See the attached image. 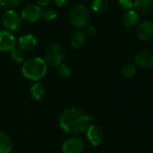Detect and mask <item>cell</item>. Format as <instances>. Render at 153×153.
Listing matches in <instances>:
<instances>
[{"mask_svg":"<svg viewBox=\"0 0 153 153\" xmlns=\"http://www.w3.org/2000/svg\"><path fill=\"white\" fill-rule=\"evenodd\" d=\"M13 150V142L10 136L0 131V153H10Z\"/></svg>","mask_w":153,"mask_h":153,"instance_id":"obj_16","label":"cell"},{"mask_svg":"<svg viewBox=\"0 0 153 153\" xmlns=\"http://www.w3.org/2000/svg\"><path fill=\"white\" fill-rule=\"evenodd\" d=\"M21 17L26 22L34 23L42 18V10L38 4H28L22 10Z\"/></svg>","mask_w":153,"mask_h":153,"instance_id":"obj_6","label":"cell"},{"mask_svg":"<svg viewBox=\"0 0 153 153\" xmlns=\"http://www.w3.org/2000/svg\"><path fill=\"white\" fill-rule=\"evenodd\" d=\"M17 44H18V47L21 50L30 51V50H32L36 47L37 39L31 34H27V35L21 37L18 39Z\"/></svg>","mask_w":153,"mask_h":153,"instance_id":"obj_14","label":"cell"},{"mask_svg":"<svg viewBox=\"0 0 153 153\" xmlns=\"http://www.w3.org/2000/svg\"><path fill=\"white\" fill-rule=\"evenodd\" d=\"M109 6L108 0H93L91 4L92 10L97 13H105Z\"/></svg>","mask_w":153,"mask_h":153,"instance_id":"obj_18","label":"cell"},{"mask_svg":"<svg viewBox=\"0 0 153 153\" xmlns=\"http://www.w3.org/2000/svg\"><path fill=\"white\" fill-rule=\"evenodd\" d=\"M136 34L142 40H151L153 39V22L150 20L143 21L136 27Z\"/></svg>","mask_w":153,"mask_h":153,"instance_id":"obj_9","label":"cell"},{"mask_svg":"<svg viewBox=\"0 0 153 153\" xmlns=\"http://www.w3.org/2000/svg\"><path fill=\"white\" fill-rule=\"evenodd\" d=\"M87 40L86 33L82 30H76L74 32L70 39V43L73 48H82Z\"/></svg>","mask_w":153,"mask_h":153,"instance_id":"obj_15","label":"cell"},{"mask_svg":"<svg viewBox=\"0 0 153 153\" xmlns=\"http://www.w3.org/2000/svg\"><path fill=\"white\" fill-rule=\"evenodd\" d=\"M87 138L91 144L94 147L99 146L103 142V133L100 127L94 125H91L86 131Z\"/></svg>","mask_w":153,"mask_h":153,"instance_id":"obj_10","label":"cell"},{"mask_svg":"<svg viewBox=\"0 0 153 153\" xmlns=\"http://www.w3.org/2000/svg\"><path fill=\"white\" fill-rule=\"evenodd\" d=\"M63 153H82L84 150V143L78 136L66 139L62 144Z\"/></svg>","mask_w":153,"mask_h":153,"instance_id":"obj_7","label":"cell"},{"mask_svg":"<svg viewBox=\"0 0 153 153\" xmlns=\"http://www.w3.org/2000/svg\"><path fill=\"white\" fill-rule=\"evenodd\" d=\"M68 20L70 23L78 29L86 28L90 24L91 13L89 9L81 4L74 5L68 13Z\"/></svg>","mask_w":153,"mask_h":153,"instance_id":"obj_3","label":"cell"},{"mask_svg":"<svg viewBox=\"0 0 153 153\" xmlns=\"http://www.w3.org/2000/svg\"><path fill=\"white\" fill-rule=\"evenodd\" d=\"M134 10L138 14H150L153 11V0H135L134 2Z\"/></svg>","mask_w":153,"mask_h":153,"instance_id":"obj_13","label":"cell"},{"mask_svg":"<svg viewBox=\"0 0 153 153\" xmlns=\"http://www.w3.org/2000/svg\"><path fill=\"white\" fill-rule=\"evenodd\" d=\"M39 6H48L50 4L52 0H36Z\"/></svg>","mask_w":153,"mask_h":153,"instance_id":"obj_26","label":"cell"},{"mask_svg":"<svg viewBox=\"0 0 153 153\" xmlns=\"http://www.w3.org/2000/svg\"><path fill=\"white\" fill-rule=\"evenodd\" d=\"M64 58L65 51L62 46L58 44H52L47 48L44 55V60L48 65L57 67L63 63Z\"/></svg>","mask_w":153,"mask_h":153,"instance_id":"obj_4","label":"cell"},{"mask_svg":"<svg viewBox=\"0 0 153 153\" xmlns=\"http://www.w3.org/2000/svg\"><path fill=\"white\" fill-rule=\"evenodd\" d=\"M22 0H0V6L7 7V8H13L20 4Z\"/></svg>","mask_w":153,"mask_h":153,"instance_id":"obj_23","label":"cell"},{"mask_svg":"<svg viewBox=\"0 0 153 153\" xmlns=\"http://www.w3.org/2000/svg\"><path fill=\"white\" fill-rule=\"evenodd\" d=\"M92 118L79 107L65 109L59 117L60 128L67 134L77 135L87 131Z\"/></svg>","mask_w":153,"mask_h":153,"instance_id":"obj_1","label":"cell"},{"mask_svg":"<svg viewBox=\"0 0 153 153\" xmlns=\"http://www.w3.org/2000/svg\"><path fill=\"white\" fill-rule=\"evenodd\" d=\"M56 17H57V13L52 8H47L42 11V18L46 21L51 22L54 21Z\"/></svg>","mask_w":153,"mask_h":153,"instance_id":"obj_22","label":"cell"},{"mask_svg":"<svg viewBox=\"0 0 153 153\" xmlns=\"http://www.w3.org/2000/svg\"><path fill=\"white\" fill-rule=\"evenodd\" d=\"M118 5L122 10L130 11L132 8H134V2L132 0H119Z\"/></svg>","mask_w":153,"mask_h":153,"instance_id":"obj_24","label":"cell"},{"mask_svg":"<svg viewBox=\"0 0 153 153\" xmlns=\"http://www.w3.org/2000/svg\"><path fill=\"white\" fill-rule=\"evenodd\" d=\"M57 74L63 79H67L72 75V69L69 65L62 63L57 66Z\"/></svg>","mask_w":153,"mask_h":153,"instance_id":"obj_20","label":"cell"},{"mask_svg":"<svg viewBox=\"0 0 153 153\" xmlns=\"http://www.w3.org/2000/svg\"><path fill=\"white\" fill-rule=\"evenodd\" d=\"M122 23L126 29H134L140 23V14H138L134 10L127 11L122 17Z\"/></svg>","mask_w":153,"mask_h":153,"instance_id":"obj_11","label":"cell"},{"mask_svg":"<svg viewBox=\"0 0 153 153\" xmlns=\"http://www.w3.org/2000/svg\"><path fill=\"white\" fill-rule=\"evenodd\" d=\"M48 65L41 57H31L23 62L22 73L23 76L33 82H39L47 74Z\"/></svg>","mask_w":153,"mask_h":153,"instance_id":"obj_2","label":"cell"},{"mask_svg":"<svg viewBox=\"0 0 153 153\" xmlns=\"http://www.w3.org/2000/svg\"><path fill=\"white\" fill-rule=\"evenodd\" d=\"M136 72H137V69H136V66L134 64H127L122 69L123 76L126 77V78H128V79L134 77L135 75Z\"/></svg>","mask_w":153,"mask_h":153,"instance_id":"obj_19","label":"cell"},{"mask_svg":"<svg viewBox=\"0 0 153 153\" xmlns=\"http://www.w3.org/2000/svg\"><path fill=\"white\" fill-rule=\"evenodd\" d=\"M16 46V39L9 30H0V52L11 51Z\"/></svg>","mask_w":153,"mask_h":153,"instance_id":"obj_8","label":"cell"},{"mask_svg":"<svg viewBox=\"0 0 153 153\" xmlns=\"http://www.w3.org/2000/svg\"><path fill=\"white\" fill-rule=\"evenodd\" d=\"M135 63L142 68H151L153 66V52L144 50L139 52L135 56Z\"/></svg>","mask_w":153,"mask_h":153,"instance_id":"obj_12","label":"cell"},{"mask_svg":"<svg viewBox=\"0 0 153 153\" xmlns=\"http://www.w3.org/2000/svg\"><path fill=\"white\" fill-rule=\"evenodd\" d=\"M69 0H54L55 2V4L57 5L58 7H62L64 5H65L67 3H68Z\"/></svg>","mask_w":153,"mask_h":153,"instance_id":"obj_27","label":"cell"},{"mask_svg":"<svg viewBox=\"0 0 153 153\" xmlns=\"http://www.w3.org/2000/svg\"><path fill=\"white\" fill-rule=\"evenodd\" d=\"M96 32H97V30H96V28L93 25H90L89 24L86 27V33H87V35H89V36H94L96 34Z\"/></svg>","mask_w":153,"mask_h":153,"instance_id":"obj_25","label":"cell"},{"mask_svg":"<svg viewBox=\"0 0 153 153\" xmlns=\"http://www.w3.org/2000/svg\"><path fill=\"white\" fill-rule=\"evenodd\" d=\"M2 23L9 31H16L22 24V17L15 11L9 9L4 12L2 16Z\"/></svg>","mask_w":153,"mask_h":153,"instance_id":"obj_5","label":"cell"},{"mask_svg":"<svg viewBox=\"0 0 153 153\" xmlns=\"http://www.w3.org/2000/svg\"><path fill=\"white\" fill-rule=\"evenodd\" d=\"M10 56L11 58L16 62V63H22L24 61V54H23V51L21 50L20 48H14L13 49H12L10 51Z\"/></svg>","mask_w":153,"mask_h":153,"instance_id":"obj_21","label":"cell"},{"mask_svg":"<svg viewBox=\"0 0 153 153\" xmlns=\"http://www.w3.org/2000/svg\"><path fill=\"white\" fill-rule=\"evenodd\" d=\"M30 95L35 100H41L45 95V87L41 82H36L30 88Z\"/></svg>","mask_w":153,"mask_h":153,"instance_id":"obj_17","label":"cell"}]
</instances>
